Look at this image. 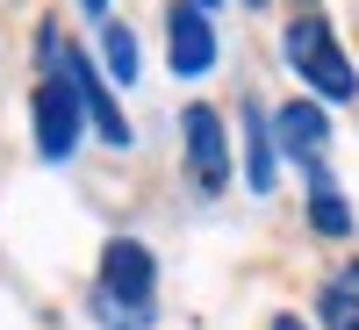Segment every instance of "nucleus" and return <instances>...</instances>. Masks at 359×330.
Here are the masks:
<instances>
[{
	"label": "nucleus",
	"instance_id": "5",
	"mask_svg": "<svg viewBox=\"0 0 359 330\" xmlns=\"http://www.w3.org/2000/svg\"><path fill=\"white\" fill-rule=\"evenodd\" d=\"M180 137H187V179H194V194H223V179H230V144H223L216 108H187V115H180Z\"/></svg>",
	"mask_w": 359,
	"mask_h": 330
},
{
	"label": "nucleus",
	"instance_id": "14",
	"mask_svg": "<svg viewBox=\"0 0 359 330\" xmlns=\"http://www.w3.org/2000/svg\"><path fill=\"white\" fill-rule=\"evenodd\" d=\"M194 8H216V0H194Z\"/></svg>",
	"mask_w": 359,
	"mask_h": 330
},
{
	"label": "nucleus",
	"instance_id": "6",
	"mask_svg": "<svg viewBox=\"0 0 359 330\" xmlns=\"http://www.w3.org/2000/svg\"><path fill=\"white\" fill-rule=\"evenodd\" d=\"M165 29H172V72L180 79H201L208 65H216V22H208V8L180 0V8L165 15Z\"/></svg>",
	"mask_w": 359,
	"mask_h": 330
},
{
	"label": "nucleus",
	"instance_id": "9",
	"mask_svg": "<svg viewBox=\"0 0 359 330\" xmlns=\"http://www.w3.org/2000/svg\"><path fill=\"white\" fill-rule=\"evenodd\" d=\"M316 309H323V323H331V330H359V266H345L338 280H323Z\"/></svg>",
	"mask_w": 359,
	"mask_h": 330
},
{
	"label": "nucleus",
	"instance_id": "1",
	"mask_svg": "<svg viewBox=\"0 0 359 330\" xmlns=\"http://www.w3.org/2000/svg\"><path fill=\"white\" fill-rule=\"evenodd\" d=\"M158 309V266L137 237H108L101 273H94V316L108 330H144Z\"/></svg>",
	"mask_w": 359,
	"mask_h": 330
},
{
	"label": "nucleus",
	"instance_id": "15",
	"mask_svg": "<svg viewBox=\"0 0 359 330\" xmlns=\"http://www.w3.org/2000/svg\"><path fill=\"white\" fill-rule=\"evenodd\" d=\"M252 8H266V0H252Z\"/></svg>",
	"mask_w": 359,
	"mask_h": 330
},
{
	"label": "nucleus",
	"instance_id": "12",
	"mask_svg": "<svg viewBox=\"0 0 359 330\" xmlns=\"http://www.w3.org/2000/svg\"><path fill=\"white\" fill-rule=\"evenodd\" d=\"M273 330H309V323L302 316H273Z\"/></svg>",
	"mask_w": 359,
	"mask_h": 330
},
{
	"label": "nucleus",
	"instance_id": "8",
	"mask_svg": "<svg viewBox=\"0 0 359 330\" xmlns=\"http://www.w3.org/2000/svg\"><path fill=\"white\" fill-rule=\"evenodd\" d=\"M245 172H252V194H273V123L259 108H245Z\"/></svg>",
	"mask_w": 359,
	"mask_h": 330
},
{
	"label": "nucleus",
	"instance_id": "7",
	"mask_svg": "<svg viewBox=\"0 0 359 330\" xmlns=\"http://www.w3.org/2000/svg\"><path fill=\"white\" fill-rule=\"evenodd\" d=\"M273 137H280V151H287V158H302V165L316 172V158H323V137H331V123H323V108H309V101H287V108L273 115Z\"/></svg>",
	"mask_w": 359,
	"mask_h": 330
},
{
	"label": "nucleus",
	"instance_id": "10",
	"mask_svg": "<svg viewBox=\"0 0 359 330\" xmlns=\"http://www.w3.org/2000/svg\"><path fill=\"white\" fill-rule=\"evenodd\" d=\"M309 223L323 230V237H345L352 230V208H345V194L323 179V165H316V187H309Z\"/></svg>",
	"mask_w": 359,
	"mask_h": 330
},
{
	"label": "nucleus",
	"instance_id": "2",
	"mask_svg": "<svg viewBox=\"0 0 359 330\" xmlns=\"http://www.w3.org/2000/svg\"><path fill=\"white\" fill-rule=\"evenodd\" d=\"M36 57H43V72H57V79H65L72 94H79L86 123H94L108 144H130V123H123V108H115V94L101 86V72L86 65V50H79V43H72L57 22H43V29H36Z\"/></svg>",
	"mask_w": 359,
	"mask_h": 330
},
{
	"label": "nucleus",
	"instance_id": "11",
	"mask_svg": "<svg viewBox=\"0 0 359 330\" xmlns=\"http://www.w3.org/2000/svg\"><path fill=\"white\" fill-rule=\"evenodd\" d=\"M101 50H108V79L115 86H137V29L101 22Z\"/></svg>",
	"mask_w": 359,
	"mask_h": 330
},
{
	"label": "nucleus",
	"instance_id": "13",
	"mask_svg": "<svg viewBox=\"0 0 359 330\" xmlns=\"http://www.w3.org/2000/svg\"><path fill=\"white\" fill-rule=\"evenodd\" d=\"M79 8H86V15H101V8H108V0H79Z\"/></svg>",
	"mask_w": 359,
	"mask_h": 330
},
{
	"label": "nucleus",
	"instance_id": "3",
	"mask_svg": "<svg viewBox=\"0 0 359 330\" xmlns=\"http://www.w3.org/2000/svg\"><path fill=\"white\" fill-rule=\"evenodd\" d=\"M287 65L309 79V94H323V101H352L359 94V72H352V57L338 50V36L323 29L316 15H302V22H287Z\"/></svg>",
	"mask_w": 359,
	"mask_h": 330
},
{
	"label": "nucleus",
	"instance_id": "4",
	"mask_svg": "<svg viewBox=\"0 0 359 330\" xmlns=\"http://www.w3.org/2000/svg\"><path fill=\"white\" fill-rule=\"evenodd\" d=\"M29 123H36V151H43L50 165H65V158H72V144H79L86 108H79V94H72L57 72H43V79H36V94H29Z\"/></svg>",
	"mask_w": 359,
	"mask_h": 330
}]
</instances>
